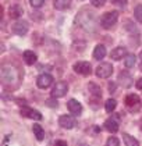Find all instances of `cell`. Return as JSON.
Instances as JSON below:
<instances>
[{"label":"cell","mask_w":142,"mask_h":146,"mask_svg":"<svg viewBox=\"0 0 142 146\" xmlns=\"http://www.w3.org/2000/svg\"><path fill=\"white\" fill-rule=\"evenodd\" d=\"M29 3H31L32 7H36V9H38V7H41V6L43 4L45 0H29Z\"/></svg>","instance_id":"obj_26"},{"label":"cell","mask_w":142,"mask_h":146,"mask_svg":"<svg viewBox=\"0 0 142 146\" xmlns=\"http://www.w3.org/2000/svg\"><path fill=\"white\" fill-rule=\"evenodd\" d=\"M114 3H119L121 6H127V1L125 0H114Z\"/></svg>","instance_id":"obj_30"},{"label":"cell","mask_w":142,"mask_h":146,"mask_svg":"<svg viewBox=\"0 0 142 146\" xmlns=\"http://www.w3.org/2000/svg\"><path fill=\"white\" fill-rule=\"evenodd\" d=\"M59 124H60L63 128H66V129H71V128L75 125V120H74L73 117H70V115H61V117L59 118Z\"/></svg>","instance_id":"obj_9"},{"label":"cell","mask_w":142,"mask_h":146,"mask_svg":"<svg viewBox=\"0 0 142 146\" xmlns=\"http://www.w3.org/2000/svg\"><path fill=\"white\" fill-rule=\"evenodd\" d=\"M124 66L127 68H132L135 66V56L134 54H127L125 56V61H124Z\"/></svg>","instance_id":"obj_22"},{"label":"cell","mask_w":142,"mask_h":146,"mask_svg":"<svg viewBox=\"0 0 142 146\" xmlns=\"http://www.w3.org/2000/svg\"><path fill=\"white\" fill-rule=\"evenodd\" d=\"M139 60H141V68H142V52L139 53Z\"/></svg>","instance_id":"obj_32"},{"label":"cell","mask_w":142,"mask_h":146,"mask_svg":"<svg viewBox=\"0 0 142 146\" xmlns=\"http://www.w3.org/2000/svg\"><path fill=\"white\" fill-rule=\"evenodd\" d=\"M55 146H68V145H67L66 141H61V139H60V141H56Z\"/></svg>","instance_id":"obj_28"},{"label":"cell","mask_w":142,"mask_h":146,"mask_svg":"<svg viewBox=\"0 0 142 146\" xmlns=\"http://www.w3.org/2000/svg\"><path fill=\"white\" fill-rule=\"evenodd\" d=\"M67 107H68V110L73 113L74 115H78V114H81V111H82V106H81V104H79L77 100H74V99L68 100V103H67Z\"/></svg>","instance_id":"obj_10"},{"label":"cell","mask_w":142,"mask_h":146,"mask_svg":"<svg viewBox=\"0 0 142 146\" xmlns=\"http://www.w3.org/2000/svg\"><path fill=\"white\" fill-rule=\"evenodd\" d=\"M1 79H3L4 82H7V84L14 82V81L17 79V71H15V68L10 67V66L3 67L1 68Z\"/></svg>","instance_id":"obj_3"},{"label":"cell","mask_w":142,"mask_h":146,"mask_svg":"<svg viewBox=\"0 0 142 146\" xmlns=\"http://www.w3.org/2000/svg\"><path fill=\"white\" fill-rule=\"evenodd\" d=\"M125 106H127L131 111H135V113L139 111V109H141V106H142L139 96L135 95V93L127 95V98H125Z\"/></svg>","instance_id":"obj_2"},{"label":"cell","mask_w":142,"mask_h":146,"mask_svg":"<svg viewBox=\"0 0 142 146\" xmlns=\"http://www.w3.org/2000/svg\"><path fill=\"white\" fill-rule=\"evenodd\" d=\"M117 20H119V13L117 11H109V13H106V14L102 15L100 24H102V27H103L105 29H109V28H111L114 24L117 23Z\"/></svg>","instance_id":"obj_1"},{"label":"cell","mask_w":142,"mask_h":146,"mask_svg":"<svg viewBox=\"0 0 142 146\" xmlns=\"http://www.w3.org/2000/svg\"><path fill=\"white\" fill-rule=\"evenodd\" d=\"M105 56H106V47L103 45H98L93 50V57L96 60H102V58H105Z\"/></svg>","instance_id":"obj_16"},{"label":"cell","mask_w":142,"mask_h":146,"mask_svg":"<svg viewBox=\"0 0 142 146\" xmlns=\"http://www.w3.org/2000/svg\"><path fill=\"white\" fill-rule=\"evenodd\" d=\"M134 15H135V18H137L139 23H142V4H138V6L135 7Z\"/></svg>","instance_id":"obj_24"},{"label":"cell","mask_w":142,"mask_h":146,"mask_svg":"<svg viewBox=\"0 0 142 146\" xmlns=\"http://www.w3.org/2000/svg\"><path fill=\"white\" fill-rule=\"evenodd\" d=\"M139 127H141V129H142V118H141V123H139Z\"/></svg>","instance_id":"obj_33"},{"label":"cell","mask_w":142,"mask_h":146,"mask_svg":"<svg viewBox=\"0 0 142 146\" xmlns=\"http://www.w3.org/2000/svg\"><path fill=\"white\" fill-rule=\"evenodd\" d=\"M123 56H125V49L124 47H116L111 52V58L113 60H120V58H123Z\"/></svg>","instance_id":"obj_18"},{"label":"cell","mask_w":142,"mask_h":146,"mask_svg":"<svg viewBox=\"0 0 142 146\" xmlns=\"http://www.w3.org/2000/svg\"><path fill=\"white\" fill-rule=\"evenodd\" d=\"M9 15L10 18H20L22 15V7L18 4H13L9 9Z\"/></svg>","instance_id":"obj_13"},{"label":"cell","mask_w":142,"mask_h":146,"mask_svg":"<svg viewBox=\"0 0 142 146\" xmlns=\"http://www.w3.org/2000/svg\"><path fill=\"white\" fill-rule=\"evenodd\" d=\"M32 129H33V134H35V136H36L38 141H42L45 138V131L42 129V127H41L39 124H35L32 127Z\"/></svg>","instance_id":"obj_21"},{"label":"cell","mask_w":142,"mask_h":146,"mask_svg":"<svg viewBox=\"0 0 142 146\" xmlns=\"http://www.w3.org/2000/svg\"><path fill=\"white\" fill-rule=\"evenodd\" d=\"M114 85H116V84H113V82H110L109 84V90L110 92H113V90L116 89V86H114Z\"/></svg>","instance_id":"obj_31"},{"label":"cell","mask_w":142,"mask_h":146,"mask_svg":"<svg viewBox=\"0 0 142 146\" xmlns=\"http://www.w3.org/2000/svg\"><path fill=\"white\" fill-rule=\"evenodd\" d=\"M91 3H92L95 7H102V6L106 3V0H91Z\"/></svg>","instance_id":"obj_27"},{"label":"cell","mask_w":142,"mask_h":146,"mask_svg":"<svg viewBox=\"0 0 142 146\" xmlns=\"http://www.w3.org/2000/svg\"><path fill=\"white\" fill-rule=\"evenodd\" d=\"M116 106H117V102L114 100V99H109V100H106V104H105V107H106V111H107V113L114 111Z\"/></svg>","instance_id":"obj_23"},{"label":"cell","mask_w":142,"mask_h":146,"mask_svg":"<svg viewBox=\"0 0 142 146\" xmlns=\"http://www.w3.org/2000/svg\"><path fill=\"white\" fill-rule=\"evenodd\" d=\"M13 31L17 35H25L28 32V24L22 23V21H18L13 25Z\"/></svg>","instance_id":"obj_11"},{"label":"cell","mask_w":142,"mask_h":146,"mask_svg":"<svg viewBox=\"0 0 142 146\" xmlns=\"http://www.w3.org/2000/svg\"><path fill=\"white\" fill-rule=\"evenodd\" d=\"M119 81H120L121 84L125 86V88H130L132 85V78H131V75L128 74V72H121L120 75H119Z\"/></svg>","instance_id":"obj_15"},{"label":"cell","mask_w":142,"mask_h":146,"mask_svg":"<svg viewBox=\"0 0 142 146\" xmlns=\"http://www.w3.org/2000/svg\"><path fill=\"white\" fill-rule=\"evenodd\" d=\"M71 0H55V7L57 10H66L70 7Z\"/></svg>","instance_id":"obj_20"},{"label":"cell","mask_w":142,"mask_h":146,"mask_svg":"<svg viewBox=\"0 0 142 146\" xmlns=\"http://www.w3.org/2000/svg\"><path fill=\"white\" fill-rule=\"evenodd\" d=\"M106 146H120V141L114 136H110L107 139V142H106Z\"/></svg>","instance_id":"obj_25"},{"label":"cell","mask_w":142,"mask_h":146,"mask_svg":"<svg viewBox=\"0 0 142 146\" xmlns=\"http://www.w3.org/2000/svg\"><path fill=\"white\" fill-rule=\"evenodd\" d=\"M137 88H138L139 90H142V78L137 81Z\"/></svg>","instance_id":"obj_29"},{"label":"cell","mask_w":142,"mask_h":146,"mask_svg":"<svg viewBox=\"0 0 142 146\" xmlns=\"http://www.w3.org/2000/svg\"><path fill=\"white\" fill-rule=\"evenodd\" d=\"M20 114L22 117H27V118H33V120H42V114L36 110H33L31 107H22L20 110Z\"/></svg>","instance_id":"obj_8"},{"label":"cell","mask_w":142,"mask_h":146,"mask_svg":"<svg viewBox=\"0 0 142 146\" xmlns=\"http://www.w3.org/2000/svg\"><path fill=\"white\" fill-rule=\"evenodd\" d=\"M67 92H68V85L66 82H57L52 89V96H53V99L63 98V96H66Z\"/></svg>","instance_id":"obj_4"},{"label":"cell","mask_w":142,"mask_h":146,"mask_svg":"<svg viewBox=\"0 0 142 146\" xmlns=\"http://www.w3.org/2000/svg\"><path fill=\"white\" fill-rule=\"evenodd\" d=\"M88 89H89L91 95H92L93 98H96V99H100V98H102V89H100V86H98L96 84H93V82L88 84Z\"/></svg>","instance_id":"obj_14"},{"label":"cell","mask_w":142,"mask_h":146,"mask_svg":"<svg viewBox=\"0 0 142 146\" xmlns=\"http://www.w3.org/2000/svg\"><path fill=\"white\" fill-rule=\"evenodd\" d=\"M22 57H24V60H25V63L27 64H33V63H36V54L33 53V52H31V50H25L24 52V54H22Z\"/></svg>","instance_id":"obj_17"},{"label":"cell","mask_w":142,"mask_h":146,"mask_svg":"<svg viewBox=\"0 0 142 146\" xmlns=\"http://www.w3.org/2000/svg\"><path fill=\"white\" fill-rule=\"evenodd\" d=\"M113 72V66L110 63H103L96 68V75L99 78H109Z\"/></svg>","instance_id":"obj_5"},{"label":"cell","mask_w":142,"mask_h":146,"mask_svg":"<svg viewBox=\"0 0 142 146\" xmlns=\"http://www.w3.org/2000/svg\"><path fill=\"white\" fill-rule=\"evenodd\" d=\"M79 146H88V145H85V143H81V145H79Z\"/></svg>","instance_id":"obj_34"},{"label":"cell","mask_w":142,"mask_h":146,"mask_svg":"<svg viewBox=\"0 0 142 146\" xmlns=\"http://www.w3.org/2000/svg\"><path fill=\"white\" fill-rule=\"evenodd\" d=\"M105 128L109 131V132H117L119 131V121L116 120V118H109V120H106V123H105Z\"/></svg>","instance_id":"obj_12"},{"label":"cell","mask_w":142,"mask_h":146,"mask_svg":"<svg viewBox=\"0 0 142 146\" xmlns=\"http://www.w3.org/2000/svg\"><path fill=\"white\" fill-rule=\"evenodd\" d=\"M74 71L78 72V74H81V75H88V74H91V64L88 63V61H78L74 64Z\"/></svg>","instance_id":"obj_7"},{"label":"cell","mask_w":142,"mask_h":146,"mask_svg":"<svg viewBox=\"0 0 142 146\" xmlns=\"http://www.w3.org/2000/svg\"><path fill=\"white\" fill-rule=\"evenodd\" d=\"M123 139H124V143H125V146H139V145H138V141H137L134 136H131V135L123 134Z\"/></svg>","instance_id":"obj_19"},{"label":"cell","mask_w":142,"mask_h":146,"mask_svg":"<svg viewBox=\"0 0 142 146\" xmlns=\"http://www.w3.org/2000/svg\"><path fill=\"white\" fill-rule=\"evenodd\" d=\"M52 82H53V77H52L50 74H42V75H39L38 79H36V85H38V88H41V89H46L47 86L52 85Z\"/></svg>","instance_id":"obj_6"}]
</instances>
